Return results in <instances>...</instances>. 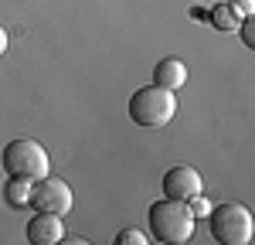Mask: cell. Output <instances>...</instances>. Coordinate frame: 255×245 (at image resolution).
<instances>
[{
	"label": "cell",
	"mask_w": 255,
	"mask_h": 245,
	"mask_svg": "<svg viewBox=\"0 0 255 245\" xmlns=\"http://www.w3.org/2000/svg\"><path fill=\"white\" fill-rule=\"evenodd\" d=\"M27 194H31V181L10 177V181L3 184V201L10 204V208H27Z\"/></svg>",
	"instance_id": "10"
},
{
	"label": "cell",
	"mask_w": 255,
	"mask_h": 245,
	"mask_svg": "<svg viewBox=\"0 0 255 245\" xmlns=\"http://www.w3.org/2000/svg\"><path fill=\"white\" fill-rule=\"evenodd\" d=\"M242 17H255V0H228Z\"/></svg>",
	"instance_id": "14"
},
{
	"label": "cell",
	"mask_w": 255,
	"mask_h": 245,
	"mask_svg": "<svg viewBox=\"0 0 255 245\" xmlns=\"http://www.w3.org/2000/svg\"><path fill=\"white\" fill-rule=\"evenodd\" d=\"M187 208H191V215H194V218H208L211 201H208V198H204V191H201V194H194V198L187 201Z\"/></svg>",
	"instance_id": "12"
},
{
	"label": "cell",
	"mask_w": 255,
	"mask_h": 245,
	"mask_svg": "<svg viewBox=\"0 0 255 245\" xmlns=\"http://www.w3.org/2000/svg\"><path fill=\"white\" fill-rule=\"evenodd\" d=\"M0 163H3L7 177H17V181H38L51 167L38 140H10L0 153Z\"/></svg>",
	"instance_id": "4"
},
{
	"label": "cell",
	"mask_w": 255,
	"mask_h": 245,
	"mask_svg": "<svg viewBox=\"0 0 255 245\" xmlns=\"http://www.w3.org/2000/svg\"><path fill=\"white\" fill-rule=\"evenodd\" d=\"M61 239H65V222H61V215L38 211V215L27 222V242L31 245H58Z\"/></svg>",
	"instance_id": "7"
},
{
	"label": "cell",
	"mask_w": 255,
	"mask_h": 245,
	"mask_svg": "<svg viewBox=\"0 0 255 245\" xmlns=\"http://www.w3.org/2000/svg\"><path fill=\"white\" fill-rule=\"evenodd\" d=\"M242 41H245V48H255V17H242Z\"/></svg>",
	"instance_id": "13"
},
{
	"label": "cell",
	"mask_w": 255,
	"mask_h": 245,
	"mask_svg": "<svg viewBox=\"0 0 255 245\" xmlns=\"http://www.w3.org/2000/svg\"><path fill=\"white\" fill-rule=\"evenodd\" d=\"M204 17L211 20L218 31H235L238 24H242V14H238L232 3H218L215 10H211V14H204Z\"/></svg>",
	"instance_id": "9"
},
{
	"label": "cell",
	"mask_w": 255,
	"mask_h": 245,
	"mask_svg": "<svg viewBox=\"0 0 255 245\" xmlns=\"http://www.w3.org/2000/svg\"><path fill=\"white\" fill-rule=\"evenodd\" d=\"M201 191H204V181H201V174H197L194 167H187V163L170 167L163 174V194L174 198V201H191Z\"/></svg>",
	"instance_id": "6"
},
{
	"label": "cell",
	"mask_w": 255,
	"mask_h": 245,
	"mask_svg": "<svg viewBox=\"0 0 255 245\" xmlns=\"http://www.w3.org/2000/svg\"><path fill=\"white\" fill-rule=\"evenodd\" d=\"M27 208L34 211H51V215H68L72 211V187L51 174H44L38 181H31V194H27Z\"/></svg>",
	"instance_id": "5"
},
{
	"label": "cell",
	"mask_w": 255,
	"mask_h": 245,
	"mask_svg": "<svg viewBox=\"0 0 255 245\" xmlns=\"http://www.w3.org/2000/svg\"><path fill=\"white\" fill-rule=\"evenodd\" d=\"M211 218V235L215 242L221 245H249L255 235V222H252V211L238 201H225V204H211L208 211Z\"/></svg>",
	"instance_id": "3"
},
{
	"label": "cell",
	"mask_w": 255,
	"mask_h": 245,
	"mask_svg": "<svg viewBox=\"0 0 255 245\" xmlns=\"http://www.w3.org/2000/svg\"><path fill=\"white\" fill-rule=\"evenodd\" d=\"M184 82H187V65L180 58H160L157 61V68H153V85L177 92Z\"/></svg>",
	"instance_id": "8"
},
{
	"label": "cell",
	"mask_w": 255,
	"mask_h": 245,
	"mask_svg": "<svg viewBox=\"0 0 255 245\" xmlns=\"http://www.w3.org/2000/svg\"><path fill=\"white\" fill-rule=\"evenodd\" d=\"M177 116V99L170 89H160V85H143L133 92L129 99V120L136 126L146 129H160V126H170Z\"/></svg>",
	"instance_id": "2"
},
{
	"label": "cell",
	"mask_w": 255,
	"mask_h": 245,
	"mask_svg": "<svg viewBox=\"0 0 255 245\" xmlns=\"http://www.w3.org/2000/svg\"><path fill=\"white\" fill-rule=\"evenodd\" d=\"M7 51V34H3V27H0V55Z\"/></svg>",
	"instance_id": "15"
},
{
	"label": "cell",
	"mask_w": 255,
	"mask_h": 245,
	"mask_svg": "<svg viewBox=\"0 0 255 245\" xmlns=\"http://www.w3.org/2000/svg\"><path fill=\"white\" fill-rule=\"evenodd\" d=\"M146 218H150V235H153L157 242L180 245V242H187V239L194 235V215H191L187 201L163 198V201L150 204Z\"/></svg>",
	"instance_id": "1"
},
{
	"label": "cell",
	"mask_w": 255,
	"mask_h": 245,
	"mask_svg": "<svg viewBox=\"0 0 255 245\" xmlns=\"http://www.w3.org/2000/svg\"><path fill=\"white\" fill-rule=\"evenodd\" d=\"M116 245H146V235L139 228H123L116 235Z\"/></svg>",
	"instance_id": "11"
}]
</instances>
